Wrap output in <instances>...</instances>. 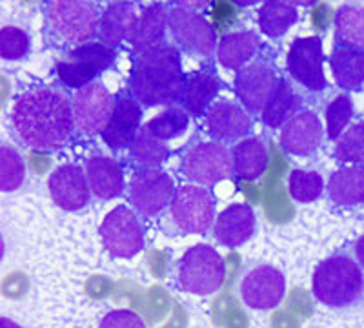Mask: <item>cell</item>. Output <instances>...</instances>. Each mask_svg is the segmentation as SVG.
I'll list each match as a JSON object with an SVG mask.
<instances>
[{"mask_svg":"<svg viewBox=\"0 0 364 328\" xmlns=\"http://www.w3.org/2000/svg\"><path fill=\"white\" fill-rule=\"evenodd\" d=\"M188 75L182 68L181 50L170 42L151 50L132 53L128 92L144 108L181 106Z\"/></svg>","mask_w":364,"mask_h":328,"instance_id":"cell-2","label":"cell"},{"mask_svg":"<svg viewBox=\"0 0 364 328\" xmlns=\"http://www.w3.org/2000/svg\"><path fill=\"white\" fill-rule=\"evenodd\" d=\"M99 233L104 250L113 259H133L144 250V225L132 206L126 204H119L104 217Z\"/></svg>","mask_w":364,"mask_h":328,"instance_id":"cell-11","label":"cell"},{"mask_svg":"<svg viewBox=\"0 0 364 328\" xmlns=\"http://www.w3.org/2000/svg\"><path fill=\"white\" fill-rule=\"evenodd\" d=\"M190 119L191 115L182 106H173V108H166L164 112L159 113L144 126L155 139L162 142H170L184 135V132L190 126Z\"/></svg>","mask_w":364,"mask_h":328,"instance_id":"cell-33","label":"cell"},{"mask_svg":"<svg viewBox=\"0 0 364 328\" xmlns=\"http://www.w3.org/2000/svg\"><path fill=\"white\" fill-rule=\"evenodd\" d=\"M77 129L84 135H102L115 108V95L102 83H93L71 93Z\"/></svg>","mask_w":364,"mask_h":328,"instance_id":"cell-14","label":"cell"},{"mask_svg":"<svg viewBox=\"0 0 364 328\" xmlns=\"http://www.w3.org/2000/svg\"><path fill=\"white\" fill-rule=\"evenodd\" d=\"M31 50L28 31L17 26H4L0 29V57L4 60H21Z\"/></svg>","mask_w":364,"mask_h":328,"instance_id":"cell-38","label":"cell"},{"mask_svg":"<svg viewBox=\"0 0 364 328\" xmlns=\"http://www.w3.org/2000/svg\"><path fill=\"white\" fill-rule=\"evenodd\" d=\"M170 217L182 233L204 236L215 225L217 201L206 188L182 184L171 201Z\"/></svg>","mask_w":364,"mask_h":328,"instance_id":"cell-10","label":"cell"},{"mask_svg":"<svg viewBox=\"0 0 364 328\" xmlns=\"http://www.w3.org/2000/svg\"><path fill=\"white\" fill-rule=\"evenodd\" d=\"M353 255H355L357 263L363 266L364 270V236H360L355 243H353Z\"/></svg>","mask_w":364,"mask_h":328,"instance_id":"cell-41","label":"cell"},{"mask_svg":"<svg viewBox=\"0 0 364 328\" xmlns=\"http://www.w3.org/2000/svg\"><path fill=\"white\" fill-rule=\"evenodd\" d=\"M355 115L352 97L348 93H339L336 99L328 102L326 106V139L337 142L339 137L348 129V125L352 122Z\"/></svg>","mask_w":364,"mask_h":328,"instance_id":"cell-36","label":"cell"},{"mask_svg":"<svg viewBox=\"0 0 364 328\" xmlns=\"http://www.w3.org/2000/svg\"><path fill=\"white\" fill-rule=\"evenodd\" d=\"M142 117H144V106L128 90H120L115 95V108H113L112 119L100 135L104 144L112 152L129 150L136 133L144 126Z\"/></svg>","mask_w":364,"mask_h":328,"instance_id":"cell-16","label":"cell"},{"mask_svg":"<svg viewBox=\"0 0 364 328\" xmlns=\"http://www.w3.org/2000/svg\"><path fill=\"white\" fill-rule=\"evenodd\" d=\"M0 328H22V327L15 323V321L8 319V317H0Z\"/></svg>","mask_w":364,"mask_h":328,"instance_id":"cell-42","label":"cell"},{"mask_svg":"<svg viewBox=\"0 0 364 328\" xmlns=\"http://www.w3.org/2000/svg\"><path fill=\"white\" fill-rule=\"evenodd\" d=\"M181 174L195 186H215L233 177L232 150L215 141L197 142L182 155Z\"/></svg>","mask_w":364,"mask_h":328,"instance_id":"cell-9","label":"cell"},{"mask_svg":"<svg viewBox=\"0 0 364 328\" xmlns=\"http://www.w3.org/2000/svg\"><path fill=\"white\" fill-rule=\"evenodd\" d=\"M257 228V216L250 204L233 203L217 216L213 237L226 248H239L248 243Z\"/></svg>","mask_w":364,"mask_h":328,"instance_id":"cell-20","label":"cell"},{"mask_svg":"<svg viewBox=\"0 0 364 328\" xmlns=\"http://www.w3.org/2000/svg\"><path fill=\"white\" fill-rule=\"evenodd\" d=\"M26 179V164L15 146H0V190L15 191Z\"/></svg>","mask_w":364,"mask_h":328,"instance_id":"cell-37","label":"cell"},{"mask_svg":"<svg viewBox=\"0 0 364 328\" xmlns=\"http://www.w3.org/2000/svg\"><path fill=\"white\" fill-rule=\"evenodd\" d=\"M210 8L206 2H170L168 4V33L173 46L191 57L210 60L217 55L215 28L199 9Z\"/></svg>","mask_w":364,"mask_h":328,"instance_id":"cell-5","label":"cell"},{"mask_svg":"<svg viewBox=\"0 0 364 328\" xmlns=\"http://www.w3.org/2000/svg\"><path fill=\"white\" fill-rule=\"evenodd\" d=\"M84 170H86L91 194L97 199L112 201L124 194V170L117 159L108 157V155H93L86 161Z\"/></svg>","mask_w":364,"mask_h":328,"instance_id":"cell-23","label":"cell"},{"mask_svg":"<svg viewBox=\"0 0 364 328\" xmlns=\"http://www.w3.org/2000/svg\"><path fill=\"white\" fill-rule=\"evenodd\" d=\"M166 35H168V4L155 2V4L142 6L135 33L128 42L132 46V53L162 46L168 42Z\"/></svg>","mask_w":364,"mask_h":328,"instance_id":"cell-25","label":"cell"},{"mask_svg":"<svg viewBox=\"0 0 364 328\" xmlns=\"http://www.w3.org/2000/svg\"><path fill=\"white\" fill-rule=\"evenodd\" d=\"M333 157L343 166L363 168L364 170V122L348 126L333 148Z\"/></svg>","mask_w":364,"mask_h":328,"instance_id":"cell-34","label":"cell"},{"mask_svg":"<svg viewBox=\"0 0 364 328\" xmlns=\"http://www.w3.org/2000/svg\"><path fill=\"white\" fill-rule=\"evenodd\" d=\"M51 201L64 212H79L90 204L91 188L87 175L77 162H66L51 171L48 179Z\"/></svg>","mask_w":364,"mask_h":328,"instance_id":"cell-18","label":"cell"},{"mask_svg":"<svg viewBox=\"0 0 364 328\" xmlns=\"http://www.w3.org/2000/svg\"><path fill=\"white\" fill-rule=\"evenodd\" d=\"M330 68L336 84L343 92H359L364 86V51L333 41Z\"/></svg>","mask_w":364,"mask_h":328,"instance_id":"cell-27","label":"cell"},{"mask_svg":"<svg viewBox=\"0 0 364 328\" xmlns=\"http://www.w3.org/2000/svg\"><path fill=\"white\" fill-rule=\"evenodd\" d=\"M336 41L364 51V6L343 4L333 15Z\"/></svg>","mask_w":364,"mask_h":328,"instance_id":"cell-32","label":"cell"},{"mask_svg":"<svg viewBox=\"0 0 364 328\" xmlns=\"http://www.w3.org/2000/svg\"><path fill=\"white\" fill-rule=\"evenodd\" d=\"M304 106V95L299 92L297 84L290 77H281L275 92L272 93L261 113V121L266 128L281 129L291 117L302 112Z\"/></svg>","mask_w":364,"mask_h":328,"instance_id":"cell-24","label":"cell"},{"mask_svg":"<svg viewBox=\"0 0 364 328\" xmlns=\"http://www.w3.org/2000/svg\"><path fill=\"white\" fill-rule=\"evenodd\" d=\"M273 328H299V321L288 316H277L273 319Z\"/></svg>","mask_w":364,"mask_h":328,"instance_id":"cell-40","label":"cell"},{"mask_svg":"<svg viewBox=\"0 0 364 328\" xmlns=\"http://www.w3.org/2000/svg\"><path fill=\"white\" fill-rule=\"evenodd\" d=\"M99 328H146V323L133 310L117 308V310H109L102 317Z\"/></svg>","mask_w":364,"mask_h":328,"instance_id":"cell-39","label":"cell"},{"mask_svg":"<svg viewBox=\"0 0 364 328\" xmlns=\"http://www.w3.org/2000/svg\"><path fill=\"white\" fill-rule=\"evenodd\" d=\"M233 177L252 183L261 179L268 170V148L259 137H248L232 148Z\"/></svg>","mask_w":364,"mask_h":328,"instance_id":"cell-28","label":"cell"},{"mask_svg":"<svg viewBox=\"0 0 364 328\" xmlns=\"http://www.w3.org/2000/svg\"><path fill=\"white\" fill-rule=\"evenodd\" d=\"M173 179L162 170H135L128 184V203L133 212L154 219L171 206L175 197Z\"/></svg>","mask_w":364,"mask_h":328,"instance_id":"cell-13","label":"cell"},{"mask_svg":"<svg viewBox=\"0 0 364 328\" xmlns=\"http://www.w3.org/2000/svg\"><path fill=\"white\" fill-rule=\"evenodd\" d=\"M324 48L323 38L299 37L291 42L286 55L288 77L311 95H318L328 90V79L324 75Z\"/></svg>","mask_w":364,"mask_h":328,"instance_id":"cell-12","label":"cell"},{"mask_svg":"<svg viewBox=\"0 0 364 328\" xmlns=\"http://www.w3.org/2000/svg\"><path fill=\"white\" fill-rule=\"evenodd\" d=\"M206 129L211 141L228 144L252 137L253 117L239 102L220 99L206 113Z\"/></svg>","mask_w":364,"mask_h":328,"instance_id":"cell-19","label":"cell"},{"mask_svg":"<svg viewBox=\"0 0 364 328\" xmlns=\"http://www.w3.org/2000/svg\"><path fill=\"white\" fill-rule=\"evenodd\" d=\"M262 41L259 33L255 31H233V33H226L219 41L217 46L215 58L223 68L230 71H239L252 63L257 55L262 50Z\"/></svg>","mask_w":364,"mask_h":328,"instance_id":"cell-26","label":"cell"},{"mask_svg":"<svg viewBox=\"0 0 364 328\" xmlns=\"http://www.w3.org/2000/svg\"><path fill=\"white\" fill-rule=\"evenodd\" d=\"M326 139V128L314 110H302L281 128L279 144L291 157H311Z\"/></svg>","mask_w":364,"mask_h":328,"instance_id":"cell-17","label":"cell"},{"mask_svg":"<svg viewBox=\"0 0 364 328\" xmlns=\"http://www.w3.org/2000/svg\"><path fill=\"white\" fill-rule=\"evenodd\" d=\"M284 295L286 277L275 266H255L240 281V300L252 310H273L282 303Z\"/></svg>","mask_w":364,"mask_h":328,"instance_id":"cell-15","label":"cell"},{"mask_svg":"<svg viewBox=\"0 0 364 328\" xmlns=\"http://www.w3.org/2000/svg\"><path fill=\"white\" fill-rule=\"evenodd\" d=\"M142 6L135 2H109L104 6L99 28V42L119 50L124 42H129L135 33L136 22L141 17Z\"/></svg>","mask_w":364,"mask_h":328,"instance_id":"cell-21","label":"cell"},{"mask_svg":"<svg viewBox=\"0 0 364 328\" xmlns=\"http://www.w3.org/2000/svg\"><path fill=\"white\" fill-rule=\"evenodd\" d=\"M299 22V8L294 2L269 0L259 8V29L268 38L284 37Z\"/></svg>","mask_w":364,"mask_h":328,"instance_id":"cell-30","label":"cell"},{"mask_svg":"<svg viewBox=\"0 0 364 328\" xmlns=\"http://www.w3.org/2000/svg\"><path fill=\"white\" fill-rule=\"evenodd\" d=\"M46 29L55 42L75 48L99 41L104 6L90 0H53L42 6Z\"/></svg>","mask_w":364,"mask_h":328,"instance_id":"cell-4","label":"cell"},{"mask_svg":"<svg viewBox=\"0 0 364 328\" xmlns=\"http://www.w3.org/2000/svg\"><path fill=\"white\" fill-rule=\"evenodd\" d=\"M171 152L166 142L155 139L146 126L136 133L132 148L128 150V157L136 170H161V166L170 159Z\"/></svg>","mask_w":364,"mask_h":328,"instance_id":"cell-31","label":"cell"},{"mask_svg":"<svg viewBox=\"0 0 364 328\" xmlns=\"http://www.w3.org/2000/svg\"><path fill=\"white\" fill-rule=\"evenodd\" d=\"M328 199L341 208H353L364 204V170L343 166L333 171L328 181Z\"/></svg>","mask_w":364,"mask_h":328,"instance_id":"cell-29","label":"cell"},{"mask_svg":"<svg viewBox=\"0 0 364 328\" xmlns=\"http://www.w3.org/2000/svg\"><path fill=\"white\" fill-rule=\"evenodd\" d=\"M15 137L37 154H53L73 141L77 129L71 95L57 86H33L13 102Z\"/></svg>","mask_w":364,"mask_h":328,"instance_id":"cell-1","label":"cell"},{"mask_svg":"<svg viewBox=\"0 0 364 328\" xmlns=\"http://www.w3.org/2000/svg\"><path fill=\"white\" fill-rule=\"evenodd\" d=\"M314 297L331 310L364 308V270L353 250L341 248L318 263L311 277Z\"/></svg>","mask_w":364,"mask_h":328,"instance_id":"cell-3","label":"cell"},{"mask_svg":"<svg viewBox=\"0 0 364 328\" xmlns=\"http://www.w3.org/2000/svg\"><path fill=\"white\" fill-rule=\"evenodd\" d=\"M324 190V179L318 171L294 170L288 177V191L295 203H314L323 197Z\"/></svg>","mask_w":364,"mask_h":328,"instance_id":"cell-35","label":"cell"},{"mask_svg":"<svg viewBox=\"0 0 364 328\" xmlns=\"http://www.w3.org/2000/svg\"><path fill=\"white\" fill-rule=\"evenodd\" d=\"M117 50L95 41L84 46L70 50L64 60L55 64L58 83L71 92H79L82 88L97 83L104 71L115 64Z\"/></svg>","mask_w":364,"mask_h":328,"instance_id":"cell-8","label":"cell"},{"mask_svg":"<svg viewBox=\"0 0 364 328\" xmlns=\"http://www.w3.org/2000/svg\"><path fill=\"white\" fill-rule=\"evenodd\" d=\"M223 90V80L217 75L213 64H204L190 73L184 88L181 106L191 117H206L210 108L217 102V95Z\"/></svg>","mask_w":364,"mask_h":328,"instance_id":"cell-22","label":"cell"},{"mask_svg":"<svg viewBox=\"0 0 364 328\" xmlns=\"http://www.w3.org/2000/svg\"><path fill=\"white\" fill-rule=\"evenodd\" d=\"M226 277V265L211 245H193L178 261L177 282L188 294L211 295L219 292Z\"/></svg>","mask_w":364,"mask_h":328,"instance_id":"cell-7","label":"cell"},{"mask_svg":"<svg viewBox=\"0 0 364 328\" xmlns=\"http://www.w3.org/2000/svg\"><path fill=\"white\" fill-rule=\"evenodd\" d=\"M281 77L275 55L268 48H262L261 53L257 55L252 63L235 73L233 88H235V95L240 106L252 117H261Z\"/></svg>","mask_w":364,"mask_h":328,"instance_id":"cell-6","label":"cell"}]
</instances>
